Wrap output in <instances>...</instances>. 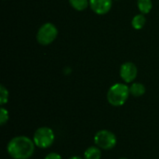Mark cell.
I'll return each mask as SVG.
<instances>
[{
    "label": "cell",
    "instance_id": "277c9868",
    "mask_svg": "<svg viewBox=\"0 0 159 159\" xmlns=\"http://www.w3.org/2000/svg\"><path fill=\"white\" fill-rule=\"evenodd\" d=\"M94 143L102 150H111L116 147L117 138L108 129H101L94 135Z\"/></svg>",
    "mask_w": 159,
    "mask_h": 159
},
{
    "label": "cell",
    "instance_id": "e0dca14e",
    "mask_svg": "<svg viewBox=\"0 0 159 159\" xmlns=\"http://www.w3.org/2000/svg\"><path fill=\"white\" fill-rule=\"evenodd\" d=\"M119 159H129V158H127V157H121V158H119Z\"/></svg>",
    "mask_w": 159,
    "mask_h": 159
},
{
    "label": "cell",
    "instance_id": "5bb4252c",
    "mask_svg": "<svg viewBox=\"0 0 159 159\" xmlns=\"http://www.w3.org/2000/svg\"><path fill=\"white\" fill-rule=\"evenodd\" d=\"M9 118V114L8 111L5 108V107H1L0 108V125L4 126L7 124V122L8 121Z\"/></svg>",
    "mask_w": 159,
    "mask_h": 159
},
{
    "label": "cell",
    "instance_id": "52a82bcc",
    "mask_svg": "<svg viewBox=\"0 0 159 159\" xmlns=\"http://www.w3.org/2000/svg\"><path fill=\"white\" fill-rule=\"evenodd\" d=\"M90 8L98 15H104L112 7V0H89Z\"/></svg>",
    "mask_w": 159,
    "mask_h": 159
},
{
    "label": "cell",
    "instance_id": "30bf717a",
    "mask_svg": "<svg viewBox=\"0 0 159 159\" xmlns=\"http://www.w3.org/2000/svg\"><path fill=\"white\" fill-rule=\"evenodd\" d=\"M139 10L142 12V14H147L151 11L153 7L152 0H137Z\"/></svg>",
    "mask_w": 159,
    "mask_h": 159
},
{
    "label": "cell",
    "instance_id": "8fae6325",
    "mask_svg": "<svg viewBox=\"0 0 159 159\" xmlns=\"http://www.w3.org/2000/svg\"><path fill=\"white\" fill-rule=\"evenodd\" d=\"M145 22H146V19H145L144 15L143 14H138L132 19L131 25L134 29L140 30L145 25Z\"/></svg>",
    "mask_w": 159,
    "mask_h": 159
},
{
    "label": "cell",
    "instance_id": "9c48e42d",
    "mask_svg": "<svg viewBox=\"0 0 159 159\" xmlns=\"http://www.w3.org/2000/svg\"><path fill=\"white\" fill-rule=\"evenodd\" d=\"M145 91H146V89L144 85H143L142 83H133L129 87L130 95L134 97H141L145 93Z\"/></svg>",
    "mask_w": 159,
    "mask_h": 159
},
{
    "label": "cell",
    "instance_id": "9a60e30c",
    "mask_svg": "<svg viewBox=\"0 0 159 159\" xmlns=\"http://www.w3.org/2000/svg\"><path fill=\"white\" fill-rule=\"evenodd\" d=\"M44 159H62L61 156L58 153H55V152H52V153H49L48 154Z\"/></svg>",
    "mask_w": 159,
    "mask_h": 159
},
{
    "label": "cell",
    "instance_id": "ba28073f",
    "mask_svg": "<svg viewBox=\"0 0 159 159\" xmlns=\"http://www.w3.org/2000/svg\"><path fill=\"white\" fill-rule=\"evenodd\" d=\"M84 158L85 159H101L102 158V151L96 145L89 146L84 152Z\"/></svg>",
    "mask_w": 159,
    "mask_h": 159
},
{
    "label": "cell",
    "instance_id": "8992f818",
    "mask_svg": "<svg viewBox=\"0 0 159 159\" xmlns=\"http://www.w3.org/2000/svg\"><path fill=\"white\" fill-rule=\"evenodd\" d=\"M120 76L122 80L126 83H131L137 76L138 70L134 63L125 62L120 67Z\"/></svg>",
    "mask_w": 159,
    "mask_h": 159
},
{
    "label": "cell",
    "instance_id": "3957f363",
    "mask_svg": "<svg viewBox=\"0 0 159 159\" xmlns=\"http://www.w3.org/2000/svg\"><path fill=\"white\" fill-rule=\"evenodd\" d=\"M33 141L36 147L40 149H48L54 143L55 133L52 129L48 127H41L34 131Z\"/></svg>",
    "mask_w": 159,
    "mask_h": 159
},
{
    "label": "cell",
    "instance_id": "6da1fadb",
    "mask_svg": "<svg viewBox=\"0 0 159 159\" xmlns=\"http://www.w3.org/2000/svg\"><path fill=\"white\" fill-rule=\"evenodd\" d=\"M35 144L27 136L13 137L7 145V152L12 159H29L34 153Z\"/></svg>",
    "mask_w": 159,
    "mask_h": 159
},
{
    "label": "cell",
    "instance_id": "2e32d148",
    "mask_svg": "<svg viewBox=\"0 0 159 159\" xmlns=\"http://www.w3.org/2000/svg\"><path fill=\"white\" fill-rule=\"evenodd\" d=\"M69 159H85V158H82V157H78V156H74V157H71Z\"/></svg>",
    "mask_w": 159,
    "mask_h": 159
},
{
    "label": "cell",
    "instance_id": "5b68a950",
    "mask_svg": "<svg viewBox=\"0 0 159 159\" xmlns=\"http://www.w3.org/2000/svg\"><path fill=\"white\" fill-rule=\"evenodd\" d=\"M58 35V30L56 26L50 22L43 24L36 34L37 42L42 46H48L52 43Z\"/></svg>",
    "mask_w": 159,
    "mask_h": 159
},
{
    "label": "cell",
    "instance_id": "7a4b0ae2",
    "mask_svg": "<svg viewBox=\"0 0 159 159\" xmlns=\"http://www.w3.org/2000/svg\"><path fill=\"white\" fill-rule=\"evenodd\" d=\"M129 95V88L126 84L116 83L109 89L107 92V101L112 106L119 107L125 104Z\"/></svg>",
    "mask_w": 159,
    "mask_h": 159
},
{
    "label": "cell",
    "instance_id": "4fadbf2b",
    "mask_svg": "<svg viewBox=\"0 0 159 159\" xmlns=\"http://www.w3.org/2000/svg\"><path fill=\"white\" fill-rule=\"evenodd\" d=\"M8 102V90L3 86H0V105L3 106Z\"/></svg>",
    "mask_w": 159,
    "mask_h": 159
},
{
    "label": "cell",
    "instance_id": "7c38bea8",
    "mask_svg": "<svg viewBox=\"0 0 159 159\" xmlns=\"http://www.w3.org/2000/svg\"><path fill=\"white\" fill-rule=\"evenodd\" d=\"M69 2L72 7L78 11L85 10L89 5V0H69Z\"/></svg>",
    "mask_w": 159,
    "mask_h": 159
}]
</instances>
